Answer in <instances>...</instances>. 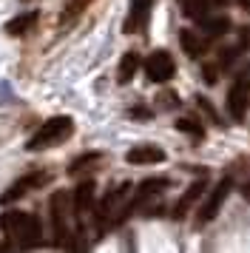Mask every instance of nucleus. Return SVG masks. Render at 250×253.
Segmentation results:
<instances>
[{"mask_svg": "<svg viewBox=\"0 0 250 253\" xmlns=\"http://www.w3.org/2000/svg\"><path fill=\"white\" fill-rule=\"evenodd\" d=\"M242 80H245V83H248V85H250V69L245 71V74H242Z\"/></svg>", "mask_w": 250, "mask_h": 253, "instance_id": "aec40b11", "label": "nucleus"}, {"mask_svg": "<svg viewBox=\"0 0 250 253\" xmlns=\"http://www.w3.org/2000/svg\"><path fill=\"white\" fill-rule=\"evenodd\" d=\"M159 188H168V179H145V182L139 185V191H136V202H142L145 196L157 194Z\"/></svg>", "mask_w": 250, "mask_h": 253, "instance_id": "f3484780", "label": "nucleus"}, {"mask_svg": "<svg viewBox=\"0 0 250 253\" xmlns=\"http://www.w3.org/2000/svg\"><path fill=\"white\" fill-rule=\"evenodd\" d=\"M45 182V173H26V176H20L17 182L11 185L9 191H3L0 194V205H9V202H17L20 196H26L32 188H40V185Z\"/></svg>", "mask_w": 250, "mask_h": 253, "instance_id": "0eeeda50", "label": "nucleus"}, {"mask_svg": "<svg viewBox=\"0 0 250 253\" xmlns=\"http://www.w3.org/2000/svg\"><path fill=\"white\" fill-rule=\"evenodd\" d=\"M68 199L66 194H54L51 196V225H54V245H68V239H71V230H68Z\"/></svg>", "mask_w": 250, "mask_h": 253, "instance_id": "20e7f679", "label": "nucleus"}, {"mask_svg": "<svg viewBox=\"0 0 250 253\" xmlns=\"http://www.w3.org/2000/svg\"><path fill=\"white\" fill-rule=\"evenodd\" d=\"M71 131H74V123H71V117H51V120H45L40 131L29 139V151H43V148H51V145H60L63 139L71 137Z\"/></svg>", "mask_w": 250, "mask_h": 253, "instance_id": "f03ea898", "label": "nucleus"}, {"mask_svg": "<svg viewBox=\"0 0 250 253\" xmlns=\"http://www.w3.org/2000/svg\"><path fill=\"white\" fill-rule=\"evenodd\" d=\"M162 160H165V151L157 145H136L125 154V162H131V165H154Z\"/></svg>", "mask_w": 250, "mask_h": 253, "instance_id": "1a4fd4ad", "label": "nucleus"}, {"mask_svg": "<svg viewBox=\"0 0 250 253\" xmlns=\"http://www.w3.org/2000/svg\"><path fill=\"white\" fill-rule=\"evenodd\" d=\"M94 191H97V188H94V182H91V179H88V182H83V185H77V191H74V213H77L80 219L91 211Z\"/></svg>", "mask_w": 250, "mask_h": 253, "instance_id": "f8f14e48", "label": "nucleus"}, {"mask_svg": "<svg viewBox=\"0 0 250 253\" xmlns=\"http://www.w3.org/2000/svg\"><path fill=\"white\" fill-rule=\"evenodd\" d=\"M202 191H205V179H196V182H191L188 188H185V194L179 196V202H176V208H173V216L176 219H182L188 211H191L193 205H196V199L202 196Z\"/></svg>", "mask_w": 250, "mask_h": 253, "instance_id": "9d476101", "label": "nucleus"}, {"mask_svg": "<svg viewBox=\"0 0 250 253\" xmlns=\"http://www.w3.org/2000/svg\"><path fill=\"white\" fill-rule=\"evenodd\" d=\"M0 228L3 233L14 239L20 248H34L43 242V225L34 213H23V211H6L0 213Z\"/></svg>", "mask_w": 250, "mask_h": 253, "instance_id": "f257e3e1", "label": "nucleus"}, {"mask_svg": "<svg viewBox=\"0 0 250 253\" xmlns=\"http://www.w3.org/2000/svg\"><path fill=\"white\" fill-rule=\"evenodd\" d=\"M176 131H185V134H191V137H196V139L205 137L202 126H199V123H193V120H179V123H176Z\"/></svg>", "mask_w": 250, "mask_h": 253, "instance_id": "6ab92c4d", "label": "nucleus"}, {"mask_svg": "<svg viewBox=\"0 0 250 253\" xmlns=\"http://www.w3.org/2000/svg\"><path fill=\"white\" fill-rule=\"evenodd\" d=\"M151 9H154V0H131V12H128V20H125V35L142 32L148 26Z\"/></svg>", "mask_w": 250, "mask_h": 253, "instance_id": "6e6552de", "label": "nucleus"}, {"mask_svg": "<svg viewBox=\"0 0 250 253\" xmlns=\"http://www.w3.org/2000/svg\"><path fill=\"white\" fill-rule=\"evenodd\" d=\"M230 191H233V182H230V176H227V179H222V182L210 191V196L205 199V205L199 208V213H196V225H208V222H213L216 213H219L222 205H225V199H227Z\"/></svg>", "mask_w": 250, "mask_h": 253, "instance_id": "7ed1b4c3", "label": "nucleus"}, {"mask_svg": "<svg viewBox=\"0 0 250 253\" xmlns=\"http://www.w3.org/2000/svg\"><path fill=\"white\" fill-rule=\"evenodd\" d=\"M182 12L193 17V20H202L205 14H208V0H179Z\"/></svg>", "mask_w": 250, "mask_h": 253, "instance_id": "dca6fc26", "label": "nucleus"}, {"mask_svg": "<svg viewBox=\"0 0 250 253\" xmlns=\"http://www.w3.org/2000/svg\"><path fill=\"white\" fill-rule=\"evenodd\" d=\"M91 6V0H68L66 3V12H63V20H74L80 12H85Z\"/></svg>", "mask_w": 250, "mask_h": 253, "instance_id": "a211bd4d", "label": "nucleus"}, {"mask_svg": "<svg viewBox=\"0 0 250 253\" xmlns=\"http://www.w3.org/2000/svg\"><path fill=\"white\" fill-rule=\"evenodd\" d=\"M40 20V12H23V14H17L14 20H9L6 23V32H9L11 37H17V35H29L34 29V23Z\"/></svg>", "mask_w": 250, "mask_h": 253, "instance_id": "ddd939ff", "label": "nucleus"}, {"mask_svg": "<svg viewBox=\"0 0 250 253\" xmlns=\"http://www.w3.org/2000/svg\"><path fill=\"white\" fill-rule=\"evenodd\" d=\"M219 3H227V0H219Z\"/></svg>", "mask_w": 250, "mask_h": 253, "instance_id": "412c9836", "label": "nucleus"}, {"mask_svg": "<svg viewBox=\"0 0 250 253\" xmlns=\"http://www.w3.org/2000/svg\"><path fill=\"white\" fill-rule=\"evenodd\" d=\"M179 43L182 48H185V54L188 57H202L205 51H208V43H205V37L199 35V32H193V29H182L179 32Z\"/></svg>", "mask_w": 250, "mask_h": 253, "instance_id": "9b49d317", "label": "nucleus"}, {"mask_svg": "<svg viewBox=\"0 0 250 253\" xmlns=\"http://www.w3.org/2000/svg\"><path fill=\"white\" fill-rule=\"evenodd\" d=\"M139 63H142V60H139V54H136V51H125L123 63H120V71H117V83H120V85H128V83L134 80Z\"/></svg>", "mask_w": 250, "mask_h": 253, "instance_id": "4468645a", "label": "nucleus"}, {"mask_svg": "<svg viewBox=\"0 0 250 253\" xmlns=\"http://www.w3.org/2000/svg\"><path fill=\"white\" fill-rule=\"evenodd\" d=\"M173 71H176L173 57H170L165 48L154 51V54L145 60V74H148V80L151 83H168L170 77H173Z\"/></svg>", "mask_w": 250, "mask_h": 253, "instance_id": "39448f33", "label": "nucleus"}, {"mask_svg": "<svg viewBox=\"0 0 250 253\" xmlns=\"http://www.w3.org/2000/svg\"><path fill=\"white\" fill-rule=\"evenodd\" d=\"M248 105H250V85L239 77L230 85V91H227V114L233 117V120H245Z\"/></svg>", "mask_w": 250, "mask_h": 253, "instance_id": "423d86ee", "label": "nucleus"}, {"mask_svg": "<svg viewBox=\"0 0 250 253\" xmlns=\"http://www.w3.org/2000/svg\"><path fill=\"white\" fill-rule=\"evenodd\" d=\"M202 29H205V35H210V37H219V35H225L227 29H230V20H227L225 14H205L202 20Z\"/></svg>", "mask_w": 250, "mask_h": 253, "instance_id": "2eb2a0df", "label": "nucleus"}]
</instances>
